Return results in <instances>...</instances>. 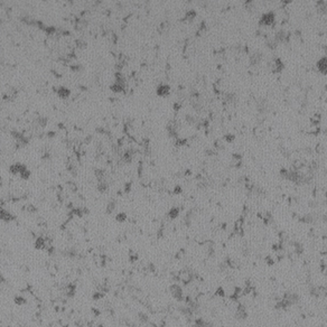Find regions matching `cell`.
<instances>
[{"label":"cell","instance_id":"6da1fadb","mask_svg":"<svg viewBox=\"0 0 327 327\" xmlns=\"http://www.w3.org/2000/svg\"><path fill=\"white\" fill-rule=\"evenodd\" d=\"M169 291H170V295L175 298V299H177V300L181 301V300H183V299H184L183 289H181V287L179 286V285H176V283L172 285V286L169 287Z\"/></svg>","mask_w":327,"mask_h":327},{"label":"cell","instance_id":"8fae6325","mask_svg":"<svg viewBox=\"0 0 327 327\" xmlns=\"http://www.w3.org/2000/svg\"><path fill=\"white\" fill-rule=\"evenodd\" d=\"M275 41H277L278 44H279L280 41H288V36H287V34H286L285 32H283V30H280V32H278L277 34H276Z\"/></svg>","mask_w":327,"mask_h":327},{"label":"cell","instance_id":"83f0119b","mask_svg":"<svg viewBox=\"0 0 327 327\" xmlns=\"http://www.w3.org/2000/svg\"><path fill=\"white\" fill-rule=\"evenodd\" d=\"M15 303L17 305H25L26 304V299L20 297V296H18V297H15Z\"/></svg>","mask_w":327,"mask_h":327},{"label":"cell","instance_id":"5bb4252c","mask_svg":"<svg viewBox=\"0 0 327 327\" xmlns=\"http://www.w3.org/2000/svg\"><path fill=\"white\" fill-rule=\"evenodd\" d=\"M108 190H109V185L107 181H99V184H98V190H99L100 193H105Z\"/></svg>","mask_w":327,"mask_h":327},{"label":"cell","instance_id":"603a6c76","mask_svg":"<svg viewBox=\"0 0 327 327\" xmlns=\"http://www.w3.org/2000/svg\"><path fill=\"white\" fill-rule=\"evenodd\" d=\"M195 17H196V12L194 11V10H190V11H187L186 17H185V20L192 21Z\"/></svg>","mask_w":327,"mask_h":327},{"label":"cell","instance_id":"4316f807","mask_svg":"<svg viewBox=\"0 0 327 327\" xmlns=\"http://www.w3.org/2000/svg\"><path fill=\"white\" fill-rule=\"evenodd\" d=\"M267 45H268V46L270 47L271 50H275L276 47L278 46V43L275 41V39H269V41H268V43H267Z\"/></svg>","mask_w":327,"mask_h":327},{"label":"cell","instance_id":"2e32d148","mask_svg":"<svg viewBox=\"0 0 327 327\" xmlns=\"http://www.w3.org/2000/svg\"><path fill=\"white\" fill-rule=\"evenodd\" d=\"M116 208H117V202L113 201V199L108 202V205H107V213H109V214L112 213Z\"/></svg>","mask_w":327,"mask_h":327},{"label":"cell","instance_id":"e0dca14e","mask_svg":"<svg viewBox=\"0 0 327 327\" xmlns=\"http://www.w3.org/2000/svg\"><path fill=\"white\" fill-rule=\"evenodd\" d=\"M132 156H133V151L132 150H127L124 154H123L122 160L124 163H130L132 160Z\"/></svg>","mask_w":327,"mask_h":327},{"label":"cell","instance_id":"cb8c5ba5","mask_svg":"<svg viewBox=\"0 0 327 327\" xmlns=\"http://www.w3.org/2000/svg\"><path fill=\"white\" fill-rule=\"evenodd\" d=\"M312 220H314V216L312 214H307V215L303 216L301 217V222H305V223H312Z\"/></svg>","mask_w":327,"mask_h":327},{"label":"cell","instance_id":"277c9868","mask_svg":"<svg viewBox=\"0 0 327 327\" xmlns=\"http://www.w3.org/2000/svg\"><path fill=\"white\" fill-rule=\"evenodd\" d=\"M0 220L1 221H5V222H10L12 220H15V216L10 214L9 212H7L5 208L1 206V203H0Z\"/></svg>","mask_w":327,"mask_h":327},{"label":"cell","instance_id":"5b68a950","mask_svg":"<svg viewBox=\"0 0 327 327\" xmlns=\"http://www.w3.org/2000/svg\"><path fill=\"white\" fill-rule=\"evenodd\" d=\"M170 93V86L167 84H161L157 88V94L159 97H167Z\"/></svg>","mask_w":327,"mask_h":327},{"label":"cell","instance_id":"d4e9b609","mask_svg":"<svg viewBox=\"0 0 327 327\" xmlns=\"http://www.w3.org/2000/svg\"><path fill=\"white\" fill-rule=\"evenodd\" d=\"M116 220H117L118 222H123V221H126L127 220V214L126 213H118L117 216H116Z\"/></svg>","mask_w":327,"mask_h":327},{"label":"cell","instance_id":"ac0fdd59","mask_svg":"<svg viewBox=\"0 0 327 327\" xmlns=\"http://www.w3.org/2000/svg\"><path fill=\"white\" fill-rule=\"evenodd\" d=\"M178 215H179V208L178 207H172V210L169 211V213H168V216H169L172 220L177 219Z\"/></svg>","mask_w":327,"mask_h":327},{"label":"cell","instance_id":"d590c367","mask_svg":"<svg viewBox=\"0 0 327 327\" xmlns=\"http://www.w3.org/2000/svg\"><path fill=\"white\" fill-rule=\"evenodd\" d=\"M77 46H79V47H81V48H84V47L85 46H86V44H85V43H83V41H77Z\"/></svg>","mask_w":327,"mask_h":327},{"label":"cell","instance_id":"7402d4cb","mask_svg":"<svg viewBox=\"0 0 327 327\" xmlns=\"http://www.w3.org/2000/svg\"><path fill=\"white\" fill-rule=\"evenodd\" d=\"M19 175H20L21 178L28 179V178H29V176H30V172H29L28 169H27V167L25 166V167L23 168V170L20 172V174H19Z\"/></svg>","mask_w":327,"mask_h":327},{"label":"cell","instance_id":"d6a6232c","mask_svg":"<svg viewBox=\"0 0 327 327\" xmlns=\"http://www.w3.org/2000/svg\"><path fill=\"white\" fill-rule=\"evenodd\" d=\"M234 138H235V137H234L233 134H226V136H225V139H226V140H228L229 142L233 141V140H234Z\"/></svg>","mask_w":327,"mask_h":327},{"label":"cell","instance_id":"e575fe53","mask_svg":"<svg viewBox=\"0 0 327 327\" xmlns=\"http://www.w3.org/2000/svg\"><path fill=\"white\" fill-rule=\"evenodd\" d=\"M140 320L143 321V323H146L148 320V317H147L146 314H140Z\"/></svg>","mask_w":327,"mask_h":327},{"label":"cell","instance_id":"9a60e30c","mask_svg":"<svg viewBox=\"0 0 327 327\" xmlns=\"http://www.w3.org/2000/svg\"><path fill=\"white\" fill-rule=\"evenodd\" d=\"M94 174H95V177L99 181H103L105 179V172L103 169H95Z\"/></svg>","mask_w":327,"mask_h":327},{"label":"cell","instance_id":"ffe728a7","mask_svg":"<svg viewBox=\"0 0 327 327\" xmlns=\"http://www.w3.org/2000/svg\"><path fill=\"white\" fill-rule=\"evenodd\" d=\"M126 89V86H122V85L118 84V83H114L111 85V90L113 91L114 93H120V92H123Z\"/></svg>","mask_w":327,"mask_h":327},{"label":"cell","instance_id":"74e56055","mask_svg":"<svg viewBox=\"0 0 327 327\" xmlns=\"http://www.w3.org/2000/svg\"><path fill=\"white\" fill-rule=\"evenodd\" d=\"M130 186H131V184L128 183V184H127V187H124V190H126L127 192H129V190H130Z\"/></svg>","mask_w":327,"mask_h":327},{"label":"cell","instance_id":"9c48e42d","mask_svg":"<svg viewBox=\"0 0 327 327\" xmlns=\"http://www.w3.org/2000/svg\"><path fill=\"white\" fill-rule=\"evenodd\" d=\"M24 167H25V165H21V164H14V165L10 166L9 172H11V174H14V175H18V174H20V172L23 170Z\"/></svg>","mask_w":327,"mask_h":327},{"label":"cell","instance_id":"30bf717a","mask_svg":"<svg viewBox=\"0 0 327 327\" xmlns=\"http://www.w3.org/2000/svg\"><path fill=\"white\" fill-rule=\"evenodd\" d=\"M57 94H59V98H63V99H66V98L70 97L71 91L68 89H66L65 86H61V88L57 90Z\"/></svg>","mask_w":327,"mask_h":327},{"label":"cell","instance_id":"484cf974","mask_svg":"<svg viewBox=\"0 0 327 327\" xmlns=\"http://www.w3.org/2000/svg\"><path fill=\"white\" fill-rule=\"evenodd\" d=\"M36 123H37L38 126H41V128H44L47 123V119L46 118H38V119L36 120Z\"/></svg>","mask_w":327,"mask_h":327},{"label":"cell","instance_id":"7a4b0ae2","mask_svg":"<svg viewBox=\"0 0 327 327\" xmlns=\"http://www.w3.org/2000/svg\"><path fill=\"white\" fill-rule=\"evenodd\" d=\"M275 14L273 12H267V14H263L260 18V25L262 26H271L275 23Z\"/></svg>","mask_w":327,"mask_h":327},{"label":"cell","instance_id":"7c38bea8","mask_svg":"<svg viewBox=\"0 0 327 327\" xmlns=\"http://www.w3.org/2000/svg\"><path fill=\"white\" fill-rule=\"evenodd\" d=\"M273 72H276V73H279V72H281V71L283 70V67H285V65H283L282 61H281L280 59H275V65H273Z\"/></svg>","mask_w":327,"mask_h":327},{"label":"cell","instance_id":"1f68e13d","mask_svg":"<svg viewBox=\"0 0 327 327\" xmlns=\"http://www.w3.org/2000/svg\"><path fill=\"white\" fill-rule=\"evenodd\" d=\"M186 120H187V122H190V123H194L196 121L195 118L192 117V116H186Z\"/></svg>","mask_w":327,"mask_h":327},{"label":"cell","instance_id":"f1b7e54d","mask_svg":"<svg viewBox=\"0 0 327 327\" xmlns=\"http://www.w3.org/2000/svg\"><path fill=\"white\" fill-rule=\"evenodd\" d=\"M225 102H228V103H233L234 101V94L232 93H228L226 95H225Z\"/></svg>","mask_w":327,"mask_h":327},{"label":"cell","instance_id":"f546056e","mask_svg":"<svg viewBox=\"0 0 327 327\" xmlns=\"http://www.w3.org/2000/svg\"><path fill=\"white\" fill-rule=\"evenodd\" d=\"M295 250L298 254H300V253H303V251H304V248H303V245L299 244V243H295Z\"/></svg>","mask_w":327,"mask_h":327},{"label":"cell","instance_id":"8d00e7d4","mask_svg":"<svg viewBox=\"0 0 327 327\" xmlns=\"http://www.w3.org/2000/svg\"><path fill=\"white\" fill-rule=\"evenodd\" d=\"M174 109H175V111H178L179 109H181V103H175V105H174Z\"/></svg>","mask_w":327,"mask_h":327},{"label":"cell","instance_id":"4fadbf2b","mask_svg":"<svg viewBox=\"0 0 327 327\" xmlns=\"http://www.w3.org/2000/svg\"><path fill=\"white\" fill-rule=\"evenodd\" d=\"M195 325H196V327H213V324H212V323H210V321H207V320H204V319H202V318L196 319Z\"/></svg>","mask_w":327,"mask_h":327},{"label":"cell","instance_id":"52a82bcc","mask_svg":"<svg viewBox=\"0 0 327 327\" xmlns=\"http://www.w3.org/2000/svg\"><path fill=\"white\" fill-rule=\"evenodd\" d=\"M177 129H178V127H177V123L175 122H170L169 124H168V127H167V130H168V133H169L170 137H174L176 138L177 136H178V132H177Z\"/></svg>","mask_w":327,"mask_h":327},{"label":"cell","instance_id":"f35d334b","mask_svg":"<svg viewBox=\"0 0 327 327\" xmlns=\"http://www.w3.org/2000/svg\"><path fill=\"white\" fill-rule=\"evenodd\" d=\"M217 294H219V295H221V296H224V292H222V289L217 290Z\"/></svg>","mask_w":327,"mask_h":327},{"label":"cell","instance_id":"3957f363","mask_svg":"<svg viewBox=\"0 0 327 327\" xmlns=\"http://www.w3.org/2000/svg\"><path fill=\"white\" fill-rule=\"evenodd\" d=\"M235 317L239 320H244L248 317V312H246V308H245L244 305L240 304L237 308V312H235Z\"/></svg>","mask_w":327,"mask_h":327},{"label":"cell","instance_id":"44dd1931","mask_svg":"<svg viewBox=\"0 0 327 327\" xmlns=\"http://www.w3.org/2000/svg\"><path fill=\"white\" fill-rule=\"evenodd\" d=\"M45 245H46V241H45L44 238H38V239L36 240L35 246H36L37 249H43V248H45Z\"/></svg>","mask_w":327,"mask_h":327},{"label":"cell","instance_id":"ba28073f","mask_svg":"<svg viewBox=\"0 0 327 327\" xmlns=\"http://www.w3.org/2000/svg\"><path fill=\"white\" fill-rule=\"evenodd\" d=\"M317 68H318V71L320 72V73H323L325 75L326 74V70H327V65H326V57H323V59H320L318 62H317Z\"/></svg>","mask_w":327,"mask_h":327},{"label":"cell","instance_id":"8992f818","mask_svg":"<svg viewBox=\"0 0 327 327\" xmlns=\"http://www.w3.org/2000/svg\"><path fill=\"white\" fill-rule=\"evenodd\" d=\"M262 56H263V54H262V53H260V52L253 53V54L251 55V57H250V64H251V65H258L261 61H262Z\"/></svg>","mask_w":327,"mask_h":327},{"label":"cell","instance_id":"d6986e66","mask_svg":"<svg viewBox=\"0 0 327 327\" xmlns=\"http://www.w3.org/2000/svg\"><path fill=\"white\" fill-rule=\"evenodd\" d=\"M63 254H64V257L74 258L76 255V250L74 248H68V249H66L64 252H63Z\"/></svg>","mask_w":327,"mask_h":327},{"label":"cell","instance_id":"4dcf8cb0","mask_svg":"<svg viewBox=\"0 0 327 327\" xmlns=\"http://www.w3.org/2000/svg\"><path fill=\"white\" fill-rule=\"evenodd\" d=\"M45 30H46V33L48 35H54L56 33V28H54V27H47Z\"/></svg>","mask_w":327,"mask_h":327},{"label":"cell","instance_id":"836d02e7","mask_svg":"<svg viewBox=\"0 0 327 327\" xmlns=\"http://www.w3.org/2000/svg\"><path fill=\"white\" fill-rule=\"evenodd\" d=\"M181 190H181V187L179 186V185H177V186L175 187V190H174V193H175V194H181Z\"/></svg>","mask_w":327,"mask_h":327}]
</instances>
